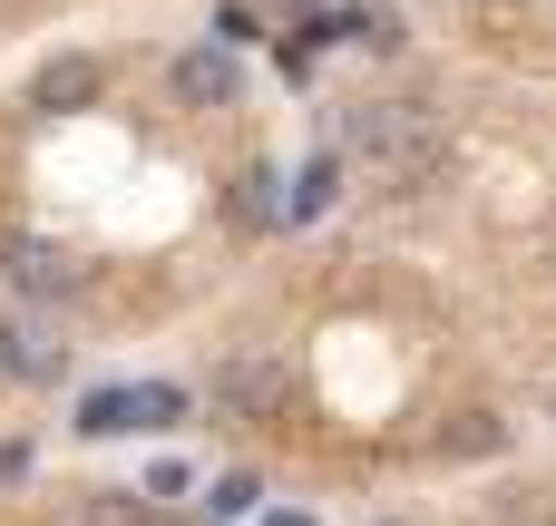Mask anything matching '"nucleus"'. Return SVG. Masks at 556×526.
Here are the masks:
<instances>
[{"label": "nucleus", "mask_w": 556, "mask_h": 526, "mask_svg": "<svg viewBox=\"0 0 556 526\" xmlns=\"http://www.w3.org/2000/svg\"><path fill=\"white\" fill-rule=\"evenodd\" d=\"M78 526H137V508H127V498H98V508H88Z\"/></svg>", "instance_id": "obj_12"}, {"label": "nucleus", "mask_w": 556, "mask_h": 526, "mask_svg": "<svg viewBox=\"0 0 556 526\" xmlns=\"http://www.w3.org/2000/svg\"><path fill=\"white\" fill-rule=\"evenodd\" d=\"M293 381H283V361H264V351H235L225 371H215V400H225V420H254V410H274Z\"/></svg>", "instance_id": "obj_5"}, {"label": "nucleus", "mask_w": 556, "mask_h": 526, "mask_svg": "<svg viewBox=\"0 0 556 526\" xmlns=\"http://www.w3.org/2000/svg\"><path fill=\"white\" fill-rule=\"evenodd\" d=\"M547 420H556V390H547Z\"/></svg>", "instance_id": "obj_14"}, {"label": "nucleus", "mask_w": 556, "mask_h": 526, "mask_svg": "<svg viewBox=\"0 0 556 526\" xmlns=\"http://www.w3.org/2000/svg\"><path fill=\"white\" fill-rule=\"evenodd\" d=\"M254 498H264V488H254V478H225V488H215V517H244V508H254Z\"/></svg>", "instance_id": "obj_11"}, {"label": "nucleus", "mask_w": 556, "mask_h": 526, "mask_svg": "<svg viewBox=\"0 0 556 526\" xmlns=\"http://www.w3.org/2000/svg\"><path fill=\"white\" fill-rule=\"evenodd\" d=\"M10 478H29V449H20V439L0 449V488H10Z\"/></svg>", "instance_id": "obj_13"}, {"label": "nucleus", "mask_w": 556, "mask_h": 526, "mask_svg": "<svg viewBox=\"0 0 556 526\" xmlns=\"http://www.w3.org/2000/svg\"><path fill=\"white\" fill-rule=\"evenodd\" d=\"M235 88H244V68H235V49H225V39H205V49H176V59H166V98H176V107H235Z\"/></svg>", "instance_id": "obj_3"}, {"label": "nucleus", "mask_w": 556, "mask_h": 526, "mask_svg": "<svg viewBox=\"0 0 556 526\" xmlns=\"http://www.w3.org/2000/svg\"><path fill=\"white\" fill-rule=\"evenodd\" d=\"M98 88H108V68H98L88 49H59V59H39V78H29V107H39V117H78V107H98Z\"/></svg>", "instance_id": "obj_4"}, {"label": "nucleus", "mask_w": 556, "mask_h": 526, "mask_svg": "<svg viewBox=\"0 0 556 526\" xmlns=\"http://www.w3.org/2000/svg\"><path fill=\"white\" fill-rule=\"evenodd\" d=\"M166 420H186V390H166V381L88 390V410H78V429H88V439H127V429H166Z\"/></svg>", "instance_id": "obj_2"}, {"label": "nucleus", "mask_w": 556, "mask_h": 526, "mask_svg": "<svg viewBox=\"0 0 556 526\" xmlns=\"http://www.w3.org/2000/svg\"><path fill=\"white\" fill-rule=\"evenodd\" d=\"M68 371V342H49V332H29V322H0V381H59Z\"/></svg>", "instance_id": "obj_6"}, {"label": "nucleus", "mask_w": 556, "mask_h": 526, "mask_svg": "<svg viewBox=\"0 0 556 526\" xmlns=\"http://www.w3.org/2000/svg\"><path fill=\"white\" fill-rule=\"evenodd\" d=\"M440 449H450V459H498V449H508V420H498V410H459V420L440 429Z\"/></svg>", "instance_id": "obj_9"}, {"label": "nucleus", "mask_w": 556, "mask_h": 526, "mask_svg": "<svg viewBox=\"0 0 556 526\" xmlns=\"http://www.w3.org/2000/svg\"><path fill=\"white\" fill-rule=\"evenodd\" d=\"M0 273H10V293H20V303H78V283H88V273H78V254H68V244H49V234H10V244H0Z\"/></svg>", "instance_id": "obj_1"}, {"label": "nucleus", "mask_w": 556, "mask_h": 526, "mask_svg": "<svg viewBox=\"0 0 556 526\" xmlns=\"http://www.w3.org/2000/svg\"><path fill=\"white\" fill-rule=\"evenodd\" d=\"M147 498H186V459H156L147 469Z\"/></svg>", "instance_id": "obj_10"}, {"label": "nucleus", "mask_w": 556, "mask_h": 526, "mask_svg": "<svg viewBox=\"0 0 556 526\" xmlns=\"http://www.w3.org/2000/svg\"><path fill=\"white\" fill-rule=\"evenodd\" d=\"M225 215H235L244 234L283 224V176H274V166H235V185H225Z\"/></svg>", "instance_id": "obj_7"}, {"label": "nucleus", "mask_w": 556, "mask_h": 526, "mask_svg": "<svg viewBox=\"0 0 556 526\" xmlns=\"http://www.w3.org/2000/svg\"><path fill=\"white\" fill-rule=\"evenodd\" d=\"M332 195H342V156L323 146V156H313V166L293 176V195H283V224H303V215H323Z\"/></svg>", "instance_id": "obj_8"}]
</instances>
